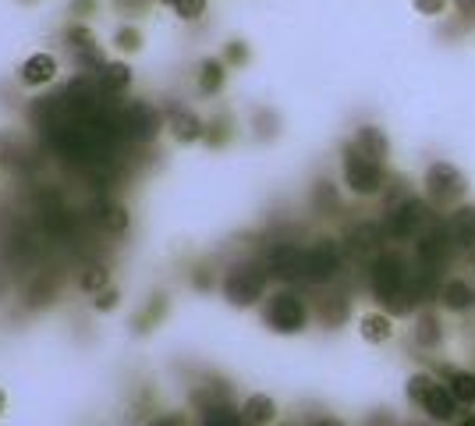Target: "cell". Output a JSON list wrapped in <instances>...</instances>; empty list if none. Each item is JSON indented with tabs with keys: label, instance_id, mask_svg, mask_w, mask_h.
Returning <instances> with one entry per match:
<instances>
[{
	"label": "cell",
	"instance_id": "1",
	"mask_svg": "<svg viewBox=\"0 0 475 426\" xmlns=\"http://www.w3.org/2000/svg\"><path fill=\"white\" fill-rule=\"evenodd\" d=\"M220 292H224L227 306L249 310V306H256V302L267 295V270H259L256 263H238V267L227 270Z\"/></svg>",
	"mask_w": 475,
	"mask_h": 426
},
{
	"label": "cell",
	"instance_id": "16",
	"mask_svg": "<svg viewBox=\"0 0 475 426\" xmlns=\"http://www.w3.org/2000/svg\"><path fill=\"white\" fill-rule=\"evenodd\" d=\"M242 420L249 426H274L277 423V405L267 395H249L242 405Z\"/></svg>",
	"mask_w": 475,
	"mask_h": 426
},
{
	"label": "cell",
	"instance_id": "25",
	"mask_svg": "<svg viewBox=\"0 0 475 426\" xmlns=\"http://www.w3.org/2000/svg\"><path fill=\"white\" fill-rule=\"evenodd\" d=\"M415 256H419L426 267H437V263L444 260V242H440V234H426V238L415 245Z\"/></svg>",
	"mask_w": 475,
	"mask_h": 426
},
{
	"label": "cell",
	"instance_id": "27",
	"mask_svg": "<svg viewBox=\"0 0 475 426\" xmlns=\"http://www.w3.org/2000/svg\"><path fill=\"white\" fill-rule=\"evenodd\" d=\"M114 47H117L121 54H135V50H142V32H139L135 25H121V29L114 32Z\"/></svg>",
	"mask_w": 475,
	"mask_h": 426
},
{
	"label": "cell",
	"instance_id": "24",
	"mask_svg": "<svg viewBox=\"0 0 475 426\" xmlns=\"http://www.w3.org/2000/svg\"><path fill=\"white\" fill-rule=\"evenodd\" d=\"M447 391L454 395L458 405H475V377L472 373H454L451 384H447Z\"/></svg>",
	"mask_w": 475,
	"mask_h": 426
},
{
	"label": "cell",
	"instance_id": "34",
	"mask_svg": "<svg viewBox=\"0 0 475 426\" xmlns=\"http://www.w3.org/2000/svg\"><path fill=\"white\" fill-rule=\"evenodd\" d=\"M224 61H227V64H245V61H249V47H245V43H238V39H234V43H227Z\"/></svg>",
	"mask_w": 475,
	"mask_h": 426
},
{
	"label": "cell",
	"instance_id": "8",
	"mask_svg": "<svg viewBox=\"0 0 475 426\" xmlns=\"http://www.w3.org/2000/svg\"><path fill=\"white\" fill-rule=\"evenodd\" d=\"M57 72H61V64H57L54 54H32V57L18 68V82L29 86V89H43V86H50V82L57 79Z\"/></svg>",
	"mask_w": 475,
	"mask_h": 426
},
{
	"label": "cell",
	"instance_id": "44",
	"mask_svg": "<svg viewBox=\"0 0 475 426\" xmlns=\"http://www.w3.org/2000/svg\"><path fill=\"white\" fill-rule=\"evenodd\" d=\"M160 4H167V7H171V4H174V0H160Z\"/></svg>",
	"mask_w": 475,
	"mask_h": 426
},
{
	"label": "cell",
	"instance_id": "29",
	"mask_svg": "<svg viewBox=\"0 0 475 426\" xmlns=\"http://www.w3.org/2000/svg\"><path fill=\"white\" fill-rule=\"evenodd\" d=\"M171 11H174L178 18H185V21H195V18H202L206 0H174V4H171Z\"/></svg>",
	"mask_w": 475,
	"mask_h": 426
},
{
	"label": "cell",
	"instance_id": "7",
	"mask_svg": "<svg viewBox=\"0 0 475 426\" xmlns=\"http://www.w3.org/2000/svg\"><path fill=\"white\" fill-rule=\"evenodd\" d=\"M124 128H128V135H131V139L149 142V139H157V135H160L164 117H160V110H157V106L131 104L128 106V114H124Z\"/></svg>",
	"mask_w": 475,
	"mask_h": 426
},
{
	"label": "cell",
	"instance_id": "6",
	"mask_svg": "<svg viewBox=\"0 0 475 426\" xmlns=\"http://www.w3.org/2000/svg\"><path fill=\"white\" fill-rule=\"evenodd\" d=\"M337 270H341V249H337V242L319 238L316 245L305 249V281L323 285V281H330Z\"/></svg>",
	"mask_w": 475,
	"mask_h": 426
},
{
	"label": "cell",
	"instance_id": "41",
	"mask_svg": "<svg viewBox=\"0 0 475 426\" xmlns=\"http://www.w3.org/2000/svg\"><path fill=\"white\" fill-rule=\"evenodd\" d=\"M4 409H7V395L0 391V416H4Z\"/></svg>",
	"mask_w": 475,
	"mask_h": 426
},
{
	"label": "cell",
	"instance_id": "40",
	"mask_svg": "<svg viewBox=\"0 0 475 426\" xmlns=\"http://www.w3.org/2000/svg\"><path fill=\"white\" fill-rule=\"evenodd\" d=\"M454 4H458L462 14H475V0H454Z\"/></svg>",
	"mask_w": 475,
	"mask_h": 426
},
{
	"label": "cell",
	"instance_id": "22",
	"mask_svg": "<svg viewBox=\"0 0 475 426\" xmlns=\"http://www.w3.org/2000/svg\"><path fill=\"white\" fill-rule=\"evenodd\" d=\"M444 306L454 310V313H458V310H469V306H472V288H469L465 281H447V285H444Z\"/></svg>",
	"mask_w": 475,
	"mask_h": 426
},
{
	"label": "cell",
	"instance_id": "18",
	"mask_svg": "<svg viewBox=\"0 0 475 426\" xmlns=\"http://www.w3.org/2000/svg\"><path fill=\"white\" fill-rule=\"evenodd\" d=\"M96 224L106 234H124L128 224H131V217H128V207H121V203H99L96 207Z\"/></svg>",
	"mask_w": 475,
	"mask_h": 426
},
{
	"label": "cell",
	"instance_id": "36",
	"mask_svg": "<svg viewBox=\"0 0 475 426\" xmlns=\"http://www.w3.org/2000/svg\"><path fill=\"white\" fill-rule=\"evenodd\" d=\"M96 7H99L96 0H72V4H68V11H72V14H79V18H89V14H96Z\"/></svg>",
	"mask_w": 475,
	"mask_h": 426
},
{
	"label": "cell",
	"instance_id": "26",
	"mask_svg": "<svg viewBox=\"0 0 475 426\" xmlns=\"http://www.w3.org/2000/svg\"><path fill=\"white\" fill-rule=\"evenodd\" d=\"M415 341L419 345H426V348H437L440 341H444V330H440V323L433 317H422L415 323Z\"/></svg>",
	"mask_w": 475,
	"mask_h": 426
},
{
	"label": "cell",
	"instance_id": "19",
	"mask_svg": "<svg viewBox=\"0 0 475 426\" xmlns=\"http://www.w3.org/2000/svg\"><path fill=\"white\" fill-rule=\"evenodd\" d=\"M454 405H458V402H454V395H451V391H444L440 384H433V388H429V395L422 398V409L429 413V420H440V423L454 416Z\"/></svg>",
	"mask_w": 475,
	"mask_h": 426
},
{
	"label": "cell",
	"instance_id": "21",
	"mask_svg": "<svg viewBox=\"0 0 475 426\" xmlns=\"http://www.w3.org/2000/svg\"><path fill=\"white\" fill-rule=\"evenodd\" d=\"M79 288H82L86 295H96V292L110 288V270H106L103 263H89V267L82 270V277H79Z\"/></svg>",
	"mask_w": 475,
	"mask_h": 426
},
{
	"label": "cell",
	"instance_id": "13",
	"mask_svg": "<svg viewBox=\"0 0 475 426\" xmlns=\"http://www.w3.org/2000/svg\"><path fill=\"white\" fill-rule=\"evenodd\" d=\"M96 82L106 97H124L128 86H131V68L124 61H106L99 72H96Z\"/></svg>",
	"mask_w": 475,
	"mask_h": 426
},
{
	"label": "cell",
	"instance_id": "31",
	"mask_svg": "<svg viewBox=\"0 0 475 426\" xmlns=\"http://www.w3.org/2000/svg\"><path fill=\"white\" fill-rule=\"evenodd\" d=\"M117 306H121V292H117V288H103V292H96L93 295L96 313H110V310H117Z\"/></svg>",
	"mask_w": 475,
	"mask_h": 426
},
{
	"label": "cell",
	"instance_id": "5",
	"mask_svg": "<svg viewBox=\"0 0 475 426\" xmlns=\"http://www.w3.org/2000/svg\"><path fill=\"white\" fill-rule=\"evenodd\" d=\"M426 192H429V200H437V203H458L462 196H465V175L454 167V164H444V160H437V164H429V171H426Z\"/></svg>",
	"mask_w": 475,
	"mask_h": 426
},
{
	"label": "cell",
	"instance_id": "2",
	"mask_svg": "<svg viewBox=\"0 0 475 426\" xmlns=\"http://www.w3.org/2000/svg\"><path fill=\"white\" fill-rule=\"evenodd\" d=\"M341 167H344V185H348L355 196H377V192H380L383 167L377 164V160H369L366 153H359L355 142L344 146V160H341Z\"/></svg>",
	"mask_w": 475,
	"mask_h": 426
},
{
	"label": "cell",
	"instance_id": "32",
	"mask_svg": "<svg viewBox=\"0 0 475 426\" xmlns=\"http://www.w3.org/2000/svg\"><path fill=\"white\" fill-rule=\"evenodd\" d=\"M227 135H231V132H227V117H216V121L206 124V135H202V139H206L209 146H224Z\"/></svg>",
	"mask_w": 475,
	"mask_h": 426
},
{
	"label": "cell",
	"instance_id": "45",
	"mask_svg": "<svg viewBox=\"0 0 475 426\" xmlns=\"http://www.w3.org/2000/svg\"><path fill=\"white\" fill-rule=\"evenodd\" d=\"M21 4H32V0H21Z\"/></svg>",
	"mask_w": 475,
	"mask_h": 426
},
{
	"label": "cell",
	"instance_id": "42",
	"mask_svg": "<svg viewBox=\"0 0 475 426\" xmlns=\"http://www.w3.org/2000/svg\"><path fill=\"white\" fill-rule=\"evenodd\" d=\"M316 426H341V423H334V420H319Z\"/></svg>",
	"mask_w": 475,
	"mask_h": 426
},
{
	"label": "cell",
	"instance_id": "38",
	"mask_svg": "<svg viewBox=\"0 0 475 426\" xmlns=\"http://www.w3.org/2000/svg\"><path fill=\"white\" fill-rule=\"evenodd\" d=\"M316 207H337V196H334V189H327V182L316 189Z\"/></svg>",
	"mask_w": 475,
	"mask_h": 426
},
{
	"label": "cell",
	"instance_id": "37",
	"mask_svg": "<svg viewBox=\"0 0 475 426\" xmlns=\"http://www.w3.org/2000/svg\"><path fill=\"white\" fill-rule=\"evenodd\" d=\"M146 4H149V0H114V7H117L121 14H142Z\"/></svg>",
	"mask_w": 475,
	"mask_h": 426
},
{
	"label": "cell",
	"instance_id": "35",
	"mask_svg": "<svg viewBox=\"0 0 475 426\" xmlns=\"http://www.w3.org/2000/svg\"><path fill=\"white\" fill-rule=\"evenodd\" d=\"M146 426H185V413H160V416H153Z\"/></svg>",
	"mask_w": 475,
	"mask_h": 426
},
{
	"label": "cell",
	"instance_id": "20",
	"mask_svg": "<svg viewBox=\"0 0 475 426\" xmlns=\"http://www.w3.org/2000/svg\"><path fill=\"white\" fill-rule=\"evenodd\" d=\"M359 334H362L369 345H383V341L394 337V323L383 317V313H366V317L359 320Z\"/></svg>",
	"mask_w": 475,
	"mask_h": 426
},
{
	"label": "cell",
	"instance_id": "3",
	"mask_svg": "<svg viewBox=\"0 0 475 426\" xmlns=\"http://www.w3.org/2000/svg\"><path fill=\"white\" fill-rule=\"evenodd\" d=\"M263 323L270 330H277V334H301L305 323H309V310H305V302L294 292H277V295L267 299Z\"/></svg>",
	"mask_w": 475,
	"mask_h": 426
},
{
	"label": "cell",
	"instance_id": "23",
	"mask_svg": "<svg viewBox=\"0 0 475 426\" xmlns=\"http://www.w3.org/2000/svg\"><path fill=\"white\" fill-rule=\"evenodd\" d=\"M451 234L462 245H475V210H458L451 220Z\"/></svg>",
	"mask_w": 475,
	"mask_h": 426
},
{
	"label": "cell",
	"instance_id": "14",
	"mask_svg": "<svg viewBox=\"0 0 475 426\" xmlns=\"http://www.w3.org/2000/svg\"><path fill=\"white\" fill-rule=\"evenodd\" d=\"M167 310H171V299L164 295V292H157L135 317H131V330L142 337V334H149V330H157L160 323H164V317H167Z\"/></svg>",
	"mask_w": 475,
	"mask_h": 426
},
{
	"label": "cell",
	"instance_id": "15",
	"mask_svg": "<svg viewBox=\"0 0 475 426\" xmlns=\"http://www.w3.org/2000/svg\"><path fill=\"white\" fill-rule=\"evenodd\" d=\"M355 149L359 153H366L369 160H377V164H383L386 160V153H390V142H386V135H383L377 124H362V128H355Z\"/></svg>",
	"mask_w": 475,
	"mask_h": 426
},
{
	"label": "cell",
	"instance_id": "28",
	"mask_svg": "<svg viewBox=\"0 0 475 426\" xmlns=\"http://www.w3.org/2000/svg\"><path fill=\"white\" fill-rule=\"evenodd\" d=\"M202 426H249V423L242 420V413H231L227 405H216V409L206 413V423Z\"/></svg>",
	"mask_w": 475,
	"mask_h": 426
},
{
	"label": "cell",
	"instance_id": "4",
	"mask_svg": "<svg viewBox=\"0 0 475 426\" xmlns=\"http://www.w3.org/2000/svg\"><path fill=\"white\" fill-rule=\"evenodd\" d=\"M64 47H68L72 61H75L82 72H99V68L106 64L103 47H99V39H96V32L89 25H68V29H64Z\"/></svg>",
	"mask_w": 475,
	"mask_h": 426
},
{
	"label": "cell",
	"instance_id": "11",
	"mask_svg": "<svg viewBox=\"0 0 475 426\" xmlns=\"http://www.w3.org/2000/svg\"><path fill=\"white\" fill-rule=\"evenodd\" d=\"M270 274H277V277H305V249H298V245H277L274 252H270Z\"/></svg>",
	"mask_w": 475,
	"mask_h": 426
},
{
	"label": "cell",
	"instance_id": "12",
	"mask_svg": "<svg viewBox=\"0 0 475 426\" xmlns=\"http://www.w3.org/2000/svg\"><path fill=\"white\" fill-rule=\"evenodd\" d=\"M167 128H171V135H174L182 146H191V142H199V139L206 135V124H202L191 110H182V106H174V110L167 114Z\"/></svg>",
	"mask_w": 475,
	"mask_h": 426
},
{
	"label": "cell",
	"instance_id": "9",
	"mask_svg": "<svg viewBox=\"0 0 475 426\" xmlns=\"http://www.w3.org/2000/svg\"><path fill=\"white\" fill-rule=\"evenodd\" d=\"M422 220H426V203L404 200V203H397L394 210L386 213V231H390L394 238H411L415 227H419Z\"/></svg>",
	"mask_w": 475,
	"mask_h": 426
},
{
	"label": "cell",
	"instance_id": "33",
	"mask_svg": "<svg viewBox=\"0 0 475 426\" xmlns=\"http://www.w3.org/2000/svg\"><path fill=\"white\" fill-rule=\"evenodd\" d=\"M447 4H451V0H411V7H415L419 14H426V18L444 14V11H447Z\"/></svg>",
	"mask_w": 475,
	"mask_h": 426
},
{
	"label": "cell",
	"instance_id": "30",
	"mask_svg": "<svg viewBox=\"0 0 475 426\" xmlns=\"http://www.w3.org/2000/svg\"><path fill=\"white\" fill-rule=\"evenodd\" d=\"M429 388H433V380H429L426 373H415V377L408 380V402H415V405H422V398L429 395Z\"/></svg>",
	"mask_w": 475,
	"mask_h": 426
},
{
	"label": "cell",
	"instance_id": "43",
	"mask_svg": "<svg viewBox=\"0 0 475 426\" xmlns=\"http://www.w3.org/2000/svg\"><path fill=\"white\" fill-rule=\"evenodd\" d=\"M462 426H475V420H465V423H462Z\"/></svg>",
	"mask_w": 475,
	"mask_h": 426
},
{
	"label": "cell",
	"instance_id": "39",
	"mask_svg": "<svg viewBox=\"0 0 475 426\" xmlns=\"http://www.w3.org/2000/svg\"><path fill=\"white\" fill-rule=\"evenodd\" d=\"M191 285H195L199 292H209V288H213V274H206V267H199V270L191 274Z\"/></svg>",
	"mask_w": 475,
	"mask_h": 426
},
{
	"label": "cell",
	"instance_id": "17",
	"mask_svg": "<svg viewBox=\"0 0 475 426\" xmlns=\"http://www.w3.org/2000/svg\"><path fill=\"white\" fill-rule=\"evenodd\" d=\"M224 79H227V61L206 57V61L199 64V93H206V97L220 93V89H224Z\"/></svg>",
	"mask_w": 475,
	"mask_h": 426
},
{
	"label": "cell",
	"instance_id": "10",
	"mask_svg": "<svg viewBox=\"0 0 475 426\" xmlns=\"http://www.w3.org/2000/svg\"><path fill=\"white\" fill-rule=\"evenodd\" d=\"M401 288H404V270H401V263L397 260H390V256H383L373 263V292H377V299H397L401 295Z\"/></svg>",
	"mask_w": 475,
	"mask_h": 426
}]
</instances>
